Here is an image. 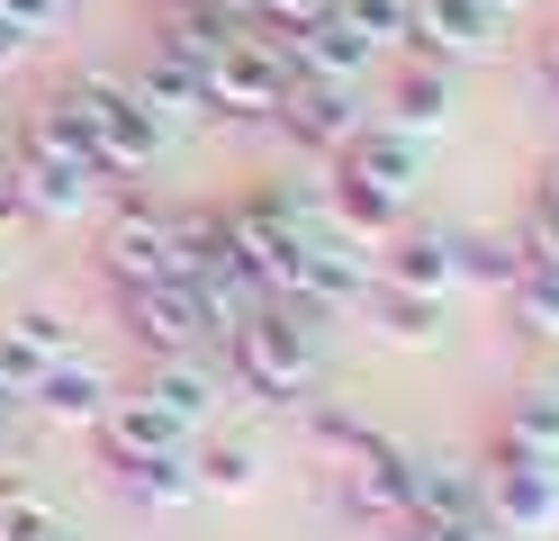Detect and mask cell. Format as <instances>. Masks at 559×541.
Here are the masks:
<instances>
[{"label": "cell", "mask_w": 559, "mask_h": 541, "mask_svg": "<svg viewBox=\"0 0 559 541\" xmlns=\"http://www.w3.org/2000/svg\"><path fill=\"white\" fill-rule=\"evenodd\" d=\"M37 108H46L55 127H73V136H82V154L99 163V180H135V172H154V163L171 154V136H181L145 91H135V82H118V72H73V82H55Z\"/></svg>", "instance_id": "1"}, {"label": "cell", "mask_w": 559, "mask_h": 541, "mask_svg": "<svg viewBox=\"0 0 559 541\" xmlns=\"http://www.w3.org/2000/svg\"><path fill=\"white\" fill-rule=\"evenodd\" d=\"M317 343H325V316H307L298 298H262V307L217 343V361H226L235 397L298 415L307 397H317Z\"/></svg>", "instance_id": "2"}, {"label": "cell", "mask_w": 559, "mask_h": 541, "mask_svg": "<svg viewBox=\"0 0 559 541\" xmlns=\"http://www.w3.org/2000/svg\"><path fill=\"white\" fill-rule=\"evenodd\" d=\"M415 180H425V136H406V127H389V118H370V127L334 154L325 216H334L343 235L379 244L389 226H406V216H415Z\"/></svg>", "instance_id": "3"}, {"label": "cell", "mask_w": 559, "mask_h": 541, "mask_svg": "<svg viewBox=\"0 0 559 541\" xmlns=\"http://www.w3.org/2000/svg\"><path fill=\"white\" fill-rule=\"evenodd\" d=\"M10 180H19V216H37V226H82V216L99 208V163L82 154L73 127L46 118V108H27V118H19Z\"/></svg>", "instance_id": "4"}, {"label": "cell", "mask_w": 559, "mask_h": 541, "mask_svg": "<svg viewBox=\"0 0 559 541\" xmlns=\"http://www.w3.org/2000/svg\"><path fill=\"white\" fill-rule=\"evenodd\" d=\"M280 91H289V46H280L262 19L226 27L217 72H207V118H226V127H271Z\"/></svg>", "instance_id": "5"}, {"label": "cell", "mask_w": 559, "mask_h": 541, "mask_svg": "<svg viewBox=\"0 0 559 541\" xmlns=\"http://www.w3.org/2000/svg\"><path fill=\"white\" fill-rule=\"evenodd\" d=\"M478 479H487V524H497L506 541H550L559 532V460L550 451L497 443Z\"/></svg>", "instance_id": "6"}, {"label": "cell", "mask_w": 559, "mask_h": 541, "mask_svg": "<svg viewBox=\"0 0 559 541\" xmlns=\"http://www.w3.org/2000/svg\"><path fill=\"white\" fill-rule=\"evenodd\" d=\"M370 118H379L370 82H298V72H289V91H280V108H271V127L289 136L298 154H317V163H334Z\"/></svg>", "instance_id": "7"}, {"label": "cell", "mask_w": 559, "mask_h": 541, "mask_svg": "<svg viewBox=\"0 0 559 541\" xmlns=\"http://www.w3.org/2000/svg\"><path fill=\"white\" fill-rule=\"evenodd\" d=\"M190 252H181V216H163L145 199H127L109 226H99V280L109 289H145V280H181Z\"/></svg>", "instance_id": "8"}, {"label": "cell", "mask_w": 559, "mask_h": 541, "mask_svg": "<svg viewBox=\"0 0 559 541\" xmlns=\"http://www.w3.org/2000/svg\"><path fill=\"white\" fill-rule=\"evenodd\" d=\"M506 10L487 0H406V55H433V63H497L506 55Z\"/></svg>", "instance_id": "9"}, {"label": "cell", "mask_w": 559, "mask_h": 541, "mask_svg": "<svg viewBox=\"0 0 559 541\" xmlns=\"http://www.w3.org/2000/svg\"><path fill=\"white\" fill-rule=\"evenodd\" d=\"M154 397V407L181 424V433H207V424H226L235 407V379H226V361L217 352H171V361H145V379H135Z\"/></svg>", "instance_id": "10"}, {"label": "cell", "mask_w": 559, "mask_h": 541, "mask_svg": "<svg viewBox=\"0 0 559 541\" xmlns=\"http://www.w3.org/2000/svg\"><path fill=\"white\" fill-rule=\"evenodd\" d=\"M118 325H127V343L145 352V361H171V352H217L181 280H145V289H118Z\"/></svg>", "instance_id": "11"}, {"label": "cell", "mask_w": 559, "mask_h": 541, "mask_svg": "<svg viewBox=\"0 0 559 541\" xmlns=\"http://www.w3.org/2000/svg\"><path fill=\"white\" fill-rule=\"evenodd\" d=\"M451 108H461V72L433 63V55H389V82H379V118L406 127V136H442Z\"/></svg>", "instance_id": "12"}, {"label": "cell", "mask_w": 559, "mask_h": 541, "mask_svg": "<svg viewBox=\"0 0 559 541\" xmlns=\"http://www.w3.org/2000/svg\"><path fill=\"white\" fill-rule=\"evenodd\" d=\"M325 479H334V505L353 524H406V443H389V433H370V443L343 469H325Z\"/></svg>", "instance_id": "13"}, {"label": "cell", "mask_w": 559, "mask_h": 541, "mask_svg": "<svg viewBox=\"0 0 559 541\" xmlns=\"http://www.w3.org/2000/svg\"><path fill=\"white\" fill-rule=\"evenodd\" d=\"M406 515L433 524H487V479L461 451H406Z\"/></svg>", "instance_id": "14"}, {"label": "cell", "mask_w": 559, "mask_h": 541, "mask_svg": "<svg viewBox=\"0 0 559 541\" xmlns=\"http://www.w3.org/2000/svg\"><path fill=\"white\" fill-rule=\"evenodd\" d=\"M181 443H190V433L171 424V415L154 407L145 388H118V397H109V415L91 424V451H99V469H127V460H163V451H181Z\"/></svg>", "instance_id": "15"}, {"label": "cell", "mask_w": 559, "mask_h": 541, "mask_svg": "<svg viewBox=\"0 0 559 541\" xmlns=\"http://www.w3.org/2000/svg\"><path fill=\"white\" fill-rule=\"evenodd\" d=\"M109 397H118V379L99 371V361H82V352H63L55 371H46L37 388L19 397V407L37 415V424H55V433H91L99 415H109Z\"/></svg>", "instance_id": "16"}, {"label": "cell", "mask_w": 559, "mask_h": 541, "mask_svg": "<svg viewBox=\"0 0 559 541\" xmlns=\"http://www.w3.org/2000/svg\"><path fill=\"white\" fill-rule=\"evenodd\" d=\"M379 262H370V280H397V289H433V298H451V289H461V252H451V235L442 226H389L370 244Z\"/></svg>", "instance_id": "17"}, {"label": "cell", "mask_w": 559, "mask_h": 541, "mask_svg": "<svg viewBox=\"0 0 559 541\" xmlns=\"http://www.w3.org/2000/svg\"><path fill=\"white\" fill-rule=\"evenodd\" d=\"M181 460H190V487H199V496H253V487L271 479V451L253 443V433H226V424L190 433Z\"/></svg>", "instance_id": "18"}, {"label": "cell", "mask_w": 559, "mask_h": 541, "mask_svg": "<svg viewBox=\"0 0 559 541\" xmlns=\"http://www.w3.org/2000/svg\"><path fill=\"white\" fill-rule=\"evenodd\" d=\"M63 352H73V325H63V307H10V316H0V379H10L19 397L37 388Z\"/></svg>", "instance_id": "19"}, {"label": "cell", "mask_w": 559, "mask_h": 541, "mask_svg": "<svg viewBox=\"0 0 559 541\" xmlns=\"http://www.w3.org/2000/svg\"><path fill=\"white\" fill-rule=\"evenodd\" d=\"M280 46H289V72H298V82H370V63H379L334 10H317L307 27H289Z\"/></svg>", "instance_id": "20"}, {"label": "cell", "mask_w": 559, "mask_h": 541, "mask_svg": "<svg viewBox=\"0 0 559 541\" xmlns=\"http://www.w3.org/2000/svg\"><path fill=\"white\" fill-rule=\"evenodd\" d=\"M370 325L389 343H406V352H425V343H442V298L433 289H397V280H370Z\"/></svg>", "instance_id": "21"}, {"label": "cell", "mask_w": 559, "mask_h": 541, "mask_svg": "<svg viewBox=\"0 0 559 541\" xmlns=\"http://www.w3.org/2000/svg\"><path fill=\"white\" fill-rule=\"evenodd\" d=\"M298 415H307V460H317V469H343V460H353L370 433H379L361 407H343V397H307Z\"/></svg>", "instance_id": "22"}, {"label": "cell", "mask_w": 559, "mask_h": 541, "mask_svg": "<svg viewBox=\"0 0 559 541\" xmlns=\"http://www.w3.org/2000/svg\"><path fill=\"white\" fill-rule=\"evenodd\" d=\"M109 487H118L127 505H154V515H171V505H199L181 451H163V460H127V469H109Z\"/></svg>", "instance_id": "23"}, {"label": "cell", "mask_w": 559, "mask_h": 541, "mask_svg": "<svg viewBox=\"0 0 559 541\" xmlns=\"http://www.w3.org/2000/svg\"><path fill=\"white\" fill-rule=\"evenodd\" d=\"M63 532H73V524H63V505L37 479H19V469H10V479H0V541H63Z\"/></svg>", "instance_id": "24"}, {"label": "cell", "mask_w": 559, "mask_h": 541, "mask_svg": "<svg viewBox=\"0 0 559 541\" xmlns=\"http://www.w3.org/2000/svg\"><path fill=\"white\" fill-rule=\"evenodd\" d=\"M506 443L559 460V379H523V388L506 397Z\"/></svg>", "instance_id": "25"}, {"label": "cell", "mask_w": 559, "mask_h": 541, "mask_svg": "<svg viewBox=\"0 0 559 541\" xmlns=\"http://www.w3.org/2000/svg\"><path fill=\"white\" fill-rule=\"evenodd\" d=\"M506 307H514V325L533 343H559V271L550 262H523L514 280H506Z\"/></svg>", "instance_id": "26"}, {"label": "cell", "mask_w": 559, "mask_h": 541, "mask_svg": "<svg viewBox=\"0 0 559 541\" xmlns=\"http://www.w3.org/2000/svg\"><path fill=\"white\" fill-rule=\"evenodd\" d=\"M325 10L353 27L379 63H389V55H406V0H325Z\"/></svg>", "instance_id": "27"}, {"label": "cell", "mask_w": 559, "mask_h": 541, "mask_svg": "<svg viewBox=\"0 0 559 541\" xmlns=\"http://www.w3.org/2000/svg\"><path fill=\"white\" fill-rule=\"evenodd\" d=\"M451 252H461V280H487V289H506V280L523 271V252H514L506 235H478V226L451 235Z\"/></svg>", "instance_id": "28"}, {"label": "cell", "mask_w": 559, "mask_h": 541, "mask_svg": "<svg viewBox=\"0 0 559 541\" xmlns=\"http://www.w3.org/2000/svg\"><path fill=\"white\" fill-rule=\"evenodd\" d=\"M63 19H73V0H0V27H10L19 46H37V36H55Z\"/></svg>", "instance_id": "29"}, {"label": "cell", "mask_w": 559, "mask_h": 541, "mask_svg": "<svg viewBox=\"0 0 559 541\" xmlns=\"http://www.w3.org/2000/svg\"><path fill=\"white\" fill-rule=\"evenodd\" d=\"M397 532H406V541H506L497 524H433V515H406Z\"/></svg>", "instance_id": "30"}, {"label": "cell", "mask_w": 559, "mask_h": 541, "mask_svg": "<svg viewBox=\"0 0 559 541\" xmlns=\"http://www.w3.org/2000/svg\"><path fill=\"white\" fill-rule=\"evenodd\" d=\"M317 10H325V0H253V19H262L271 36H289V27H307Z\"/></svg>", "instance_id": "31"}, {"label": "cell", "mask_w": 559, "mask_h": 541, "mask_svg": "<svg viewBox=\"0 0 559 541\" xmlns=\"http://www.w3.org/2000/svg\"><path fill=\"white\" fill-rule=\"evenodd\" d=\"M542 82L559 91V36H542Z\"/></svg>", "instance_id": "32"}, {"label": "cell", "mask_w": 559, "mask_h": 541, "mask_svg": "<svg viewBox=\"0 0 559 541\" xmlns=\"http://www.w3.org/2000/svg\"><path fill=\"white\" fill-rule=\"evenodd\" d=\"M533 199H542V208H559V163L542 172V190H533Z\"/></svg>", "instance_id": "33"}, {"label": "cell", "mask_w": 559, "mask_h": 541, "mask_svg": "<svg viewBox=\"0 0 559 541\" xmlns=\"http://www.w3.org/2000/svg\"><path fill=\"white\" fill-rule=\"evenodd\" d=\"M10 415H19V388H10V379H0V424H10Z\"/></svg>", "instance_id": "34"}, {"label": "cell", "mask_w": 559, "mask_h": 541, "mask_svg": "<svg viewBox=\"0 0 559 541\" xmlns=\"http://www.w3.org/2000/svg\"><path fill=\"white\" fill-rule=\"evenodd\" d=\"M487 10H506V19H514V10H523V0H487Z\"/></svg>", "instance_id": "35"}, {"label": "cell", "mask_w": 559, "mask_h": 541, "mask_svg": "<svg viewBox=\"0 0 559 541\" xmlns=\"http://www.w3.org/2000/svg\"><path fill=\"white\" fill-rule=\"evenodd\" d=\"M0 163H10V127H0Z\"/></svg>", "instance_id": "36"}, {"label": "cell", "mask_w": 559, "mask_h": 541, "mask_svg": "<svg viewBox=\"0 0 559 541\" xmlns=\"http://www.w3.org/2000/svg\"><path fill=\"white\" fill-rule=\"evenodd\" d=\"M171 10H190V0H163V19H171Z\"/></svg>", "instance_id": "37"}, {"label": "cell", "mask_w": 559, "mask_h": 541, "mask_svg": "<svg viewBox=\"0 0 559 541\" xmlns=\"http://www.w3.org/2000/svg\"><path fill=\"white\" fill-rule=\"evenodd\" d=\"M73 10H82V0H73Z\"/></svg>", "instance_id": "38"}]
</instances>
